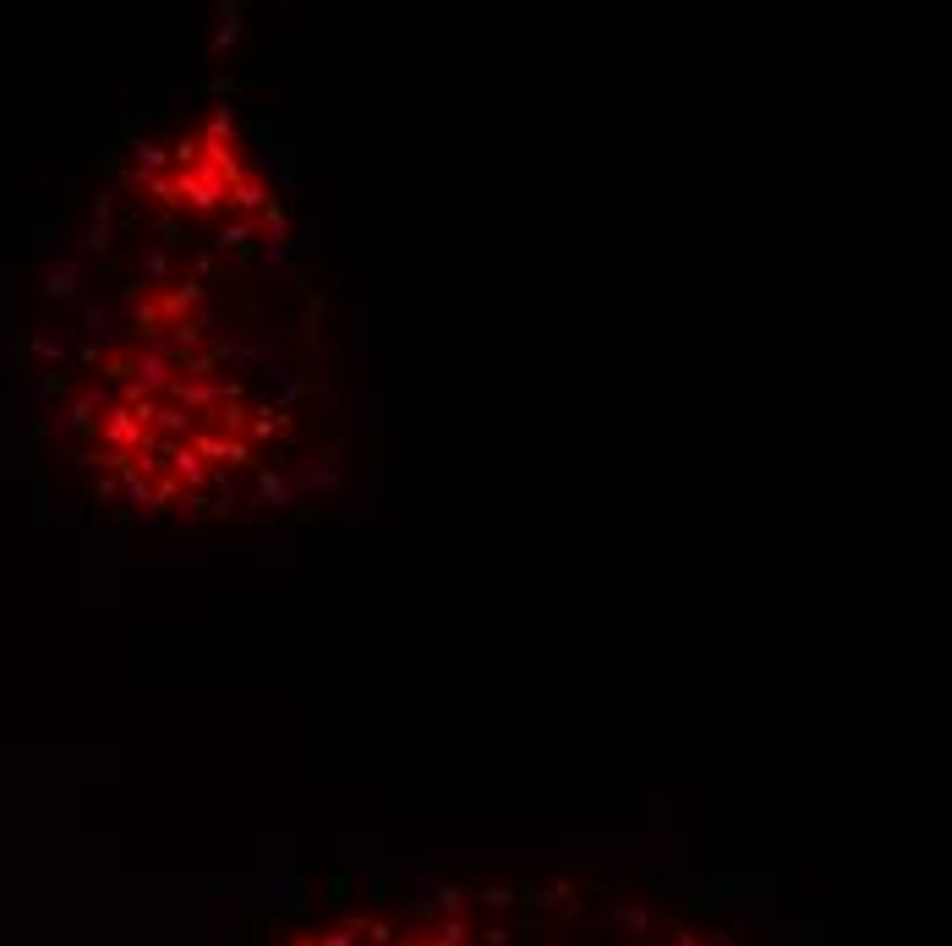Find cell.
<instances>
[{
    "instance_id": "1",
    "label": "cell",
    "mask_w": 952,
    "mask_h": 946,
    "mask_svg": "<svg viewBox=\"0 0 952 946\" xmlns=\"http://www.w3.org/2000/svg\"><path fill=\"white\" fill-rule=\"evenodd\" d=\"M170 181H176L181 214H203V219H214L219 208H225V181H219V170H214V165H203V159H197L192 170H170Z\"/></svg>"
},
{
    "instance_id": "2",
    "label": "cell",
    "mask_w": 952,
    "mask_h": 946,
    "mask_svg": "<svg viewBox=\"0 0 952 946\" xmlns=\"http://www.w3.org/2000/svg\"><path fill=\"white\" fill-rule=\"evenodd\" d=\"M580 897V886L570 875H559V881H531V886H515V908H526L531 919H553L564 914V903Z\"/></svg>"
},
{
    "instance_id": "3",
    "label": "cell",
    "mask_w": 952,
    "mask_h": 946,
    "mask_svg": "<svg viewBox=\"0 0 952 946\" xmlns=\"http://www.w3.org/2000/svg\"><path fill=\"white\" fill-rule=\"evenodd\" d=\"M187 443H192V454L208 465V471H225V465H258V460H252V443H247V438H219V432L197 427Z\"/></svg>"
},
{
    "instance_id": "4",
    "label": "cell",
    "mask_w": 952,
    "mask_h": 946,
    "mask_svg": "<svg viewBox=\"0 0 952 946\" xmlns=\"http://www.w3.org/2000/svg\"><path fill=\"white\" fill-rule=\"evenodd\" d=\"M203 301H208V285H203V279H192V274H181L176 285H165V290L154 296V307H159V318H165V329H170V323L197 318V312H203Z\"/></svg>"
},
{
    "instance_id": "5",
    "label": "cell",
    "mask_w": 952,
    "mask_h": 946,
    "mask_svg": "<svg viewBox=\"0 0 952 946\" xmlns=\"http://www.w3.org/2000/svg\"><path fill=\"white\" fill-rule=\"evenodd\" d=\"M176 361H165V356H154V350H137L132 345V383L148 394V400H165L170 389H176Z\"/></svg>"
},
{
    "instance_id": "6",
    "label": "cell",
    "mask_w": 952,
    "mask_h": 946,
    "mask_svg": "<svg viewBox=\"0 0 952 946\" xmlns=\"http://www.w3.org/2000/svg\"><path fill=\"white\" fill-rule=\"evenodd\" d=\"M296 482L307 487V493H340V487H345V454H340V443H329L318 460L301 465Z\"/></svg>"
},
{
    "instance_id": "7",
    "label": "cell",
    "mask_w": 952,
    "mask_h": 946,
    "mask_svg": "<svg viewBox=\"0 0 952 946\" xmlns=\"http://www.w3.org/2000/svg\"><path fill=\"white\" fill-rule=\"evenodd\" d=\"M274 438H296V422L274 405H252L247 416V443H274Z\"/></svg>"
},
{
    "instance_id": "8",
    "label": "cell",
    "mask_w": 952,
    "mask_h": 946,
    "mask_svg": "<svg viewBox=\"0 0 952 946\" xmlns=\"http://www.w3.org/2000/svg\"><path fill=\"white\" fill-rule=\"evenodd\" d=\"M247 892H263L258 903H296V897H307V886H301L296 870H274V875H258V881H247Z\"/></svg>"
},
{
    "instance_id": "9",
    "label": "cell",
    "mask_w": 952,
    "mask_h": 946,
    "mask_svg": "<svg viewBox=\"0 0 952 946\" xmlns=\"http://www.w3.org/2000/svg\"><path fill=\"white\" fill-rule=\"evenodd\" d=\"M252 236H258V219H230V225H219L214 236H208V252H214L219 263L230 258V252H247Z\"/></svg>"
},
{
    "instance_id": "10",
    "label": "cell",
    "mask_w": 952,
    "mask_h": 946,
    "mask_svg": "<svg viewBox=\"0 0 952 946\" xmlns=\"http://www.w3.org/2000/svg\"><path fill=\"white\" fill-rule=\"evenodd\" d=\"M252 504H263V509H280L290 504V476L285 471H274V465H258V482H252Z\"/></svg>"
},
{
    "instance_id": "11",
    "label": "cell",
    "mask_w": 952,
    "mask_h": 946,
    "mask_svg": "<svg viewBox=\"0 0 952 946\" xmlns=\"http://www.w3.org/2000/svg\"><path fill=\"white\" fill-rule=\"evenodd\" d=\"M197 143H225V148H236V137H241V121H236V110H230V104H214V110H208V121L197 126Z\"/></svg>"
},
{
    "instance_id": "12",
    "label": "cell",
    "mask_w": 952,
    "mask_h": 946,
    "mask_svg": "<svg viewBox=\"0 0 952 946\" xmlns=\"http://www.w3.org/2000/svg\"><path fill=\"white\" fill-rule=\"evenodd\" d=\"M466 903H471V892L460 881H444V875H438V881L427 886V908H433L438 919H460V914H466Z\"/></svg>"
},
{
    "instance_id": "13",
    "label": "cell",
    "mask_w": 952,
    "mask_h": 946,
    "mask_svg": "<svg viewBox=\"0 0 952 946\" xmlns=\"http://www.w3.org/2000/svg\"><path fill=\"white\" fill-rule=\"evenodd\" d=\"M263 170H269V175H274V181H280V186H285V192H290V186H296V181H301V165H296V148H290V143H280V137H274V143H263Z\"/></svg>"
},
{
    "instance_id": "14",
    "label": "cell",
    "mask_w": 952,
    "mask_h": 946,
    "mask_svg": "<svg viewBox=\"0 0 952 946\" xmlns=\"http://www.w3.org/2000/svg\"><path fill=\"white\" fill-rule=\"evenodd\" d=\"M258 258L269 263V268H280L285 279H301V247H296L290 236H269V241H263V252H258Z\"/></svg>"
},
{
    "instance_id": "15",
    "label": "cell",
    "mask_w": 952,
    "mask_h": 946,
    "mask_svg": "<svg viewBox=\"0 0 952 946\" xmlns=\"http://www.w3.org/2000/svg\"><path fill=\"white\" fill-rule=\"evenodd\" d=\"M269 383H274V411H285V416H290V411H296V405L312 394V378H296V372H285V367L274 372Z\"/></svg>"
},
{
    "instance_id": "16",
    "label": "cell",
    "mask_w": 952,
    "mask_h": 946,
    "mask_svg": "<svg viewBox=\"0 0 952 946\" xmlns=\"http://www.w3.org/2000/svg\"><path fill=\"white\" fill-rule=\"evenodd\" d=\"M225 197H230V208H236L241 219L263 214V203H274V192H269V186H263V181H252V175H247V181H241V186H230Z\"/></svg>"
},
{
    "instance_id": "17",
    "label": "cell",
    "mask_w": 952,
    "mask_h": 946,
    "mask_svg": "<svg viewBox=\"0 0 952 946\" xmlns=\"http://www.w3.org/2000/svg\"><path fill=\"white\" fill-rule=\"evenodd\" d=\"M132 170H143V175H170V148L154 143V137H137V143H132Z\"/></svg>"
},
{
    "instance_id": "18",
    "label": "cell",
    "mask_w": 952,
    "mask_h": 946,
    "mask_svg": "<svg viewBox=\"0 0 952 946\" xmlns=\"http://www.w3.org/2000/svg\"><path fill=\"white\" fill-rule=\"evenodd\" d=\"M137 268H143V279H148V290H154V296H159L165 285H176V258H170L165 247L143 252V263H137Z\"/></svg>"
},
{
    "instance_id": "19",
    "label": "cell",
    "mask_w": 952,
    "mask_h": 946,
    "mask_svg": "<svg viewBox=\"0 0 952 946\" xmlns=\"http://www.w3.org/2000/svg\"><path fill=\"white\" fill-rule=\"evenodd\" d=\"M389 892H394V881L378 870V864H367V870H351V897H373V903H383Z\"/></svg>"
},
{
    "instance_id": "20",
    "label": "cell",
    "mask_w": 952,
    "mask_h": 946,
    "mask_svg": "<svg viewBox=\"0 0 952 946\" xmlns=\"http://www.w3.org/2000/svg\"><path fill=\"white\" fill-rule=\"evenodd\" d=\"M241 17H247V6H225V22H219L214 44H208V55H214V61H219V55H225V50H230V44H236V39H241V28H247V22H241Z\"/></svg>"
},
{
    "instance_id": "21",
    "label": "cell",
    "mask_w": 952,
    "mask_h": 946,
    "mask_svg": "<svg viewBox=\"0 0 952 946\" xmlns=\"http://www.w3.org/2000/svg\"><path fill=\"white\" fill-rule=\"evenodd\" d=\"M44 290H50V301H61V307H72V301H77V263H61V268H50V279H44Z\"/></svg>"
},
{
    "instance_id": "22",
    "label": "cell",
    "mask_w": 952,
    "mask_h": 946,
    "mask_svg": "<svg viewBox=\"0 0 952 946\" xmlns=\"http://www.w3.org/2000/svg\"><path fill=\"white\" fill-rule=\"evenodd\" d=\"M427 941L433 946H471V919L460 914V919H438L433 930H427Z\"/></svg>"
},
{
    "instance_id": "23",
    "label": "cell",
    "mask_w": 952,
    "mask_h": 946,
    "mask_svg": "<svg viewBox=\"0 0 952 946\" xmlns=\"http://www.w3.org/2000/svg\"><path fill=\"white\" fill-rule=\"evenodd\" d=\"M471 903H482L487 914H509V908H515V886H504V881H487L482 892H471Z\"/></svg>"
},
{
    "instance_id": "24",
    "label": "cell",
    "mask_w": 952,
    "mask_h": 946,
    "mask_svg": "<svg viewBox=\"0 0 952 946\" xmlns=\"http://www.w3.org/2000/svg\"><path fill=\"white\" fill-rule=\"evenodd\" d=\"M148 230H159L165 236V247H192L187 241V225H181V214H143Z\"/></svg>"
},
{
    "instance_id": "25",
    "label": "cell",
    "mask_w": 952,
    "mask_h": 946,
    "mask_svg": "<svg viewBox=\"0 0 952 946\" xmlns=\"http://www.w3.org/2000/svg\"><path fill=\"white\" fill-rule=\"evenodd\" d=\"M394 936H400V919H389V914H367L362 946H394Z\"/></svg>"
},
{
    "instance_id": "26",
    "label": "cell",
    "mask_w": 952,
    "mask_h": 946,
    "mask_svg": "<svg viewBox=\"0 0 952 946\" xmlns=\"http://www.w3.org/2000/svg\"><path fill=\"white\" fill-rule=\"evenodd\" d=\"M99 372L115 383V389H121V383H132V345H126V350H104V356H99Z\"/></svg>"
},
{
    "instance_id": "27",
    "label": "cell",
    "mask_w": 952,
    "mask_h": 946,
    "mask_svg": "<svg viewBox=\"0 0 952 946\" xmlns=\"http://www.w3.org/2000/svg\"><path fill=\"white\" fill-rule=\"evenodd\" d=\"M83 334H88V340H110V334H115V312L110 307H99V301H94V307H83Z\"/></svg>"
},
{
    "instance_id": "28",
    "label": "cell",
    "mask_w": 952,
    "mask_h": 946,
    "mask_svg": "<svg viewBox=\"0 0 952 946\" xmlns=\"http://www.w3.org/2000/svg\"><path fill=\"white\" fill-rule=\"evenodd\" d=\"M323 312H329V301H323V296H307V312H301V340H307L312 350H323V340H318Z\"/></svg>"
},
{
    "instance_id": "29",
    "label": "cell",
    "mask_w": 952,
    "mask_h": 946,
    "mask_svg": "<svg viewBox=\"0 0 952 946\" xmlns=\"http://www.w3.org/2000/svg\"><path fill=\"white\" fill-rule=\"evenodd\" d=\"M181 498H187V487H181L170 471H159L154 476V509H181Z\"/></svg>"
},
{
    "instance_id": "30",
    "label": "cell",
    "mask_w": 952,
    "mask_h": 946,
    "mask_svg": "<svg viewBox=\"0 0 952 946\" xmlns=\"http://www.w3.org/2000/svg\"><path fill=\"white\" fill-rule=\"evenodd\" d=\"M197 159H203V148H197V137H192V132H181L176 143H170V170H192Z\"/></svg>"
},
{
    "instance_id": "31",
    "label": "cell",
    "mask_w": 952,
    "mask_h": 946,
    "mask_svg": "<svg viewBox=\"0 0 952 946\" xmlns=\"http://www.w3.org/2000/svg\"><path fill=\"white\" fill-rule=\"evenodd\" d=\"M471 946H515V930L504 919H487L482 930H471Z\"/></svg>"
},
{
    "instance_id": "32",
    "label": "cell",
    "mask_w": 952,
    "mask_h": 946,
    "mask_svg": "<svg viewBox=\"0 0 952 946\" xmlns=\"http://www.w3.org/2000/svg\"><path fill=\"white\" fill-rule=\"evenodd\" d=\"M323 903L340 908V914L351 908V870H334V875H329V897H323Z\"/></svg>"
},
{
    "instance_id": "33",
    "label": "cell",
    "mask_w": 952,
    "mask_h": 946,
    "mask_svg": "<svg viewBox=\"0 0 952 946\" xmlns=\"http://www.w3.org/2000/svg\"><path fill=\"white\" fill-rule=\"evenodd\" d=\"M258 219H263V230H269V236H290V230H285V225H290V208H285V203H263Z\"/></svg>"
},
{
    "instance_id": "34",
    "label": "cell",
    "mask_w": 952,
    "mask_h": 946,
    "mask_svg": "<svg viewBox=\"0 0 952 946\" xmlns=\"http://www.w3.org/2000/svg\"><path fill=\"white\" fill-rule=\"evenodd\" d=\"M663 936H668L673 946H706V941H701V930H695L690 919H673V925H663Z\"/></svg>"
},
{
    "instance_id": "35",
    "label": "cell",
    "mask_w": 952,
    "mask_h": 946,
    "mask_svg": "<svg viewBox=\"0 0 952 946\" xmlns=\"http://www.w3.org/2000/svg\"><path fill=\"white\" fill-rule=\"evenodd\" d=\"M83 247H88V252H99V258H104V252H110V247H115V230H110V225H88V236H83Z\"/></svg>"
},
{
    "instance_id": "36",
    "label": "cell",
    "mask_w": 952,
    "mask_h": 946,
    "mask_svg": "<svg viewBox=\"0 0 952 946\" xmlns=\"http://www.w3.org/2000/svg\"><path fill=\"white\" fill-rule=\"evenodd\" d=\"M241 88H247L241 77H208V93H214L219 104H225V99H241Z\"/></svg>"
},
{
    "instance_id": "37",
    "label": "cell",
    "mask_w": 952,
    "mask_h": 946,
    "mask_svg": "<svg viewBox=\"0 0 952 946\" xmlns=\"http://www.w3.org/2000/svg\"><path fill=\"white\" fill-rule=\"evenodd\" d=\"M564 870H580V875H597V870H602V854H564Z\"/></svg>"
},
{
    "instance_id": "38",
    "label": "cell",
    "mask_w": 952,
    "mask_h": 946,
    "mask_svg": "<svg viewBox=\"0 0 952 946\" xmlns=\"http://www.w3.org/2000/svg\"><path fill=\"white\" fill-rule=\"evenodd\" d=\"M312 946H356V936H345V930L334 925V930H312Z\"/></svg>"
},
{
    "instance_id": "39",
    "label": "cell",
    "mask_w": 952,
    "mask_h": 946,
    "mask_svg": "<svg viewBox=\"0 0 952 946\" xmlns=\"http://www.w3.org/2000/svg\"><path fill=\"white\" fill-rule=\"evenodd\" d=\"M706 946H750L745 930H712V936H701Z\"/></svg>"
},
{
    "instance_id": "40",
    "label": "cell",
    "mask_w": 952,
    "mask_h": 946,
    "mask_svg": "<svg viewBox=\"0 0 952 946\" xmlns=\"http://www.w3.org/2000/svg\"><path fill=\"white\" fill-rule=\"evenodd\" d=\"M115 493H121V487H115V482H110V476H94V498H99V504H110V498H115Z\"/></svg>"
},
{
    "instance_id": "41",
    "label": "cell",
    "mask_w": 952,
    "mask_h": 946,
    "mask_svg": "<svg viewBox=\"0 0 952 946\" xmlns=\"http://www.w3.org/2000/svg\"><path fill=\"white\" fill-rule=\"evenodd\" d=\"M394 946H433V941H427V930H400Z\"/></svg>"
},
{
    "instance_id": "42",
    "label": "cell",
    "mask_w": 952,
    "mask_h": 946,
    "mask_svg": "<svg viewBox=\"0 0 952 946\" xmlns=\"http://www.w3.org/2000/svg\"><path fill=\"white\" fill-rule=\"evenodd\" d=\"M296 914L312 925V919H318V903H312V897H296Z\"/></svg>"
},
{
    "instance_id": "43",
    "label": "cell",
    "mask_w": 952,
    "mask_h": 946,
    "mask_svg": "<svg viewBox=\"0 0 952 946\" xmlns=\"http://www.w3.org/2000/svg\"><path fill=\"white\" fill-rule=\"evenodd\" d=\"M285 946H312V930H296V936H290Z\"/></svg>"
},
{
    "instance_id": "44",
    "label": "cell",
    "mask_w": 952,
    "mask_h": 946,
    "mask_svg": "<svg viewBox=\"0 0 952 946\" xmlns=\"http://www.w3.org/2000/svg\"><path fill=\"white\" fill-rule=\"evenodd\" d=\"M526 946H548V941H526Z\"/></svg>"
}]
</instances>
